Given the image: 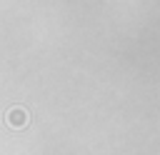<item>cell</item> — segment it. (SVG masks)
Listing matches in <instances>:
<instances>
[{"mask_svg": "<svg viewBox=\"0 0 160 155\" xmlns=\"http://www.w3.org/2000/svg\"><path fill=\"white\" fill-rule=\"evenodd\" d=\"M8 125H10V128H25V125H28V112H25V108H10V110H8Z\"/></svg>", "mask_w": 160, "mask_h": 155, "instance_id": "1", "label": "cell"}]
</instances>
